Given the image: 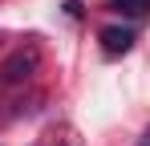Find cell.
<instances>
[{"label":"cell","mask_w":150,"mask_h":146,"mask_svg":"<svg viewBox=\"0 0 150 146\" xmlns=\"http://www.w3.org/2000/svg\"><path fill=\"white\" fill-rule=\"evenodd\" d=\"M37 65H41V49H37V45H25V49H16V53L4 61L0 77H4L8 85H21V81H28V77L37 73Z\"/></svg>","instance_id":"obj_1"},{"label":"cell","mask_w":150,"mask_h":146,"mask_svg":"<svg viewBox=\"0 0 150 146\" xmlns=\"http://www.w3.org/2000/svg\"><path fill=\"white\" fill-rule=\"evenodd\" d=\"M101 53H105V57H122V53H130V49H134V28H118V24H114V28H101Z\"/></svg>","instance_id":"obj_2"},{"label":"cell","mask_w":150,"mask_h":146,"mask_svg":"<svg viewBox=\"0 0 150 146\" xmlns=\"http://www.w3.org/2000/svg\"><path fill=\"white\" fill-rule=\"evenodd\" d=\"M105 8H110V12H118V16H126V21L150 16V0H110Z\"/></svg>","instance_id":"obj_3"},{"label":"cell","mask_w":150,"mask_h":146,"mask_svg":"<svg viewBox=\"0 0 150 146\" xmlns=\"http://www.w3.org/2000/svg\"><path fill=\"white\" fill-rule=\"evenodd\" d=\"M138 146H150V126L142 130V138H138Z\"/></svg>","instance_id":"obj_4"}]
</instances>
